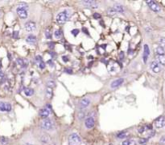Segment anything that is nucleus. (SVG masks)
Here are the masks:
<instances>
[{"mask_svg":"<svg viewBox=\"0 0 165 145\" xmlns=\"http://www.w3.org/2000/svg\"><path fill=\"white\" fill-rule=\"evenodd\" d=\"M7 143H8V139L7 138H6L4 136L0 138V144L2 145H6V144H7Z\"/></svg>","mask_w":165,"mask_h":145,"instance_id":"nucleus-25","label":"nucleus"},{"mask_svg":"<svg viewBox=\"0 0 165 145\" xmlns=\"http://www.w3.org/2000/svg\"><path fill=\"white\" fill-rule=\"evenodd\" d=\"M82 3H83V5L86 6V7H88L92 9H96L98 7L97 3L95 1H92V0H90V1H82Z\"/></svg>","mask_w":165,"mask_h":145,"instance_id":"nucleus-12","label":"nucleus"},{"mask_svg":"<svg viewBox=\"0 0 165 145\" xmlns=\"http://www.w3.org/2000/svg\"><path fill=\"white\" fill-rule=\"evenodd\" d=\"M26 42L29 44H32L34 45L35 43L37 42V37L34 36V35H28V37L26 38Z\"/></svg>","mask_w":165,"mask_h":145,"instance_id":"nucleus-18","label":"nucleus"},{"mask_svg":"<svg viewBox=\"0 0 165 145\" xmlns=\"http://www.w3.org/2000/svg\"><path fill=\"white\" fill-rule=\"evenodd\" d=\"M149 55H150V49H149L148 45L146 44V45H144V50H143V56H142L144 63H147V60H148V58H149Z\"/></svg>","mask_w":165,"mask_h":145,"instance_id":"nucleus-10","label":"nucleus"},{"mask_svg":"<svg viewBox=\"0 0 165 145\" xmlns=\"http://www.w3.org/2000/svg\"><path fill=\"white\" fill-rule=\"evenodd\" d=\"M150 66H151V70H152L153 72H155V73H159V72H160L161 67H160V64H159V62H157L156 61L151 62Z\"/></svg>","mask_w":165,"mask_h":145,"instance_id":"nucleus-9","label":"nucleus"},{"mask_svg":"<svg viewBox=\"0 0 165 145\" xmlns=\"http://www.w3.org/2000/svg\"><path fill=\"white\" fill-rule=\"evenodd\" d=\"M121 145H136V142L133 140H126L123 141Z\"/></svg>","mask_w":165,"mask_h":145,"instance_id":"nucleus-20","label":"nucleus"},{"mask_svg":"<svg viewBox=\"0 0 165 145\" xmlns=\"http://www.w3.org/2000/svg\"><path fill=\"white\" fill-rule=\"evenodd\" d=\"M18 36H19V32H17V31H15V32H14V33H13V37H14V38H18Z\"/></svg>","mask_w":165,"mask_h":145,"instance_id":"nucleus-37","label":"nucleus"},{"mask_svg":"<svg viewBox=\"0 0 165 145\" xmlns=\"http://www.w3.org/2000/svg\"><path fill=\"white\" fill-rule=\"evenodd\" d=\"M160 43L163 48H165V37H161L160 39Z\"/></svg>","mask_w":165,"mask_h":145,"instance_id":"nucleus-30","label":"nucleus"},{"mask_svg":"<svg viewBox=\"0 0 165 145\" xmlns=\"http://www.w3.org/2000/svg\"><path fill=\"white\" fill-rule=\"evenodd\" d=\"M62 60L65 62H68V58H67V56H63L62 57Z\"/></svg>","mask_w":165,"mask_h":145,"instance_id":"nucleus-40","label":"nucleus"},{"mask_svg":"<svg viewBox=\"0 0 165 145\" xmlns=\"http://www.w3.org/2000/svg\"><path fill=\"white\" fill-rule=\"evenodd\" d=\"M45 66H46V65H45L44 62H40V67H41V69H44Z\"/></svg>","mask_w":165,"mask_h":145,"instance_id":"nucleus-38","label":"nucleus"},{"mask_svg":"<svg viewBox=\"0 0 165 145\" xmlns=\"http://www.w3.org/2000/svg\"><path fill=\"white\" fill-rule=\"evenodd\" d=\"M46 94H47V97H48V98H51L53 95V89H50V88H48L46 91Z\"/></svg>","mask_w":165,"mask_h":145,"instance_id":"nucleus-27","label":"nucleus"},{"mask_svg":"<svg viewBox=\"0 0 165 145\" xmlns=\"http://www.w3.org/2000/svg\"><path fill=\"white\" fill-rule=\"evenodd\" d=\"M11 105L10 103L0 101V111L2 112H9L11 110Z\"/></svg>","mask_w":165,"mask_h":145,"instance_id":"nucleus-6","label":"nucleus"},{"mask_svg":"<svg viewBox=\"0 0 165 145\" xmlns=\"http://www.w3.org/2000/svg\"><path fill=\"white\" fill-rule=\"evenodd\" d=\"M69 17H70V13H69L68 10H66V11H62V12L58 13V14L57 15L56 21L58 23L62 24V23H66V21L68 20Z\"/></svg>","mask_w":165,"mask_h":145,"instance_id":"nucleus-2","label":"nucleus"},{"mask_svg":"<svg viewBox=\"0 0 165 145\" xmlns=\"http://www.w3.org/2000/svg\"><path fill=\"white\" fill-rule=\"evenodd\" d=\"M45 34H46V37L47 39H50L52 37V33H51V29L50 28H46V32H45Z\"/></svg>","mask_w":165,"mask_h":145,"instance_id":"nucleus-24","label":"nucleus"},{"mask_svg":"<svg viewBox=\"0 0 165 145\" xmlns=\"http://www.w3.org/2000/svg\"><path fill=\"white\" fill-rule=\"evenodd\" d=\"M1 15H2V12H1V11H0V17H1Z\"/></svg>","mask_w":165,"mask_h":145,"instance_id":"nucleus-45","label":"nucleus"},{"mask_svg":"<svg viewBox=\"0 0 165 145\" xmlns=\"http://www.w3.org/2000/svg\"><path fill=\"white\" fill-rule=\"evenodd\" d=\"M69 145H80L81 144V139L79 136L76 133H72L68 138Z\"/></svg>","mask_w":165,"mask_h":145,"instance_id":"nucleus-3","label":"nucleus"},{"mask_svg":"<svg viewBox=\"0 0 165 145\" xmlns=\"http://www.w3.org/2000/svg\"><path fill=\"white\" fill-rule=\"evenodd\" d=\"M157 60L160 64L165 66V55H158L157 56Z\"/></svg>","mask_w":165,"mask_h":145,"instance_id":"nucleus-21","label":"nucleus"},{"mask_svg":"<svg viewBox=\"0 0 165 145\" xmlns=\"http://www.w3.org/2000/svg\"><path fill=\"white\" fill-rule=\"evenodd\" d=\"M24 28L28 32H34V31L36 30L37 27H36V24H35L34 22L28 21V22H27L26 23H25Z\"/></svg>","mask_w":165,"mask_h":145,"instance_id":"nucleus-8","label":"nucleus"},{"mask_svg":"<svg viewBox=\"0 0 165 145\" xmlns=\"http://www.w3.org/2000/svg\"><path fill=\"white\" fill-rule=\"evenodd\" d=\"M156 53L158 55H164V49L162 46H158L156 48Z\"/></svg>","mask_w":165,"mask_h":145,"instance_id":"nucleus-22","label":"nucleus"},{"mask_svg":"<svg viewBox=\"0 0 165 145\" xmlns=\"http://www.w3.org/2000/svg\"><path fill=\"white\" fill-rule=\"evenodd\" d=\"M78 33H79V30H78V29H74V30L71 31V33L74 35V36H76V35H78Z\"/></svg>","mask_w":165,"mask_h":145,"instance_id":"nucleus-35","label":"nucleus"},{"mask_svg":"<svg viewBox=\"0 0 165 145\" xmlns=\"http://www.w3.org/2000/svg\"><path fill=\"white\" fill-rule=\"evenodd\" d=\"M54 42H51V44H50V43L49 44V47H50V49H53V48H54Z\"/></svg>","mask_w":165,"mask_h":145,"instance_id":"nucleus-41","label":"nucleus"},{"mask_svg":"<svg viewBox=\"0 0 165 145\" xmlns=\"http://www.w3.org/2000/svg\"><path fill=\"white\" fill-rule=\"evenodd\" d=\"M139 144H145V143H147V139H145V138H142V139H140L139 140Z\"/></svg>","mask_w":165,"mask_h":145,"instance_id":"nucleus-33","label":"nucleus"},{"mask_svg":"<svg viewBox=\"0 0 165 145\" xmlns=\"http://www.w3.org/2000/svg\"><path fill=\"white\" fill-rule=\"evenodd\" d=\"M83 32H84V33H87V34H89V33H88L87 32V29H86V28H83Z\"/></svg>","mask_w":165,"mask_h":145,"instance_id":"nucleus-43","label":"nucleus"},{"mask_svg":"<svg viewBox=\"0 0 165 145\" xmlns=\"http://www.w3.org/2000/svg\"><path fill=\"white\" fill-rule=\"evenodd\" d=\"M62 30H60V29H58V30H56L54 32V37L56 39H59L62 37Z\"/></svg>","mask_w":165,"mask_h":145,"instance_id":"nucleus-23","label":"nucleus"},{"mask_svg":"<svg viewBox=\"0 0 165 145\" xmlns=\"http://www.w3.org/2000/svg\"><path fill=\"white\" fill-rule=\"evenodd\" d=\"M66 72H68V73H72V70H66Z\"/></svg>","mask_w":165,"mask_h":145,"instance_id":"nucleus-42","label":"nucleus"},{"mask_svg":"<svg viewBox=\"0 0 165 145\" xmlns=\"http://www.w3.org/2000/svg\"><path fill=\"white\" fill-rule=\"evenodd\" d=\"M40 142L43 145H47L50 143V137L47 135H42L40 138Z\"/></svg>","mask_w":165,"mask_h":145,"instance_id":"nucleus-15","label":"nucleus"},{"mask_svg":"<svg viewBox=\"0 0 165 145\" xmlns=\"http://www.w3.org/2000/svg\"><path fill=\"white\" fill-rule=\"evenodd\" d=\"M113 8L114 9V11L116 12H119V13L125 12V8L123 7V6H121V4H118V3H117V4H115L113 6Z\"/></svg>","mask_w":165,"mask_h":145,"instance_id":"nucleus-16","label":"nucleus"},{"mask_svg":"<svg viewBox=\"0 0 165 145\" xmlns=\"http://www.w3.org/2000/svg\"><path fill=\"white\" fill-rule=\"evenodd\" d=\"M95 125V119L92 117H88L85 120V126L87 129H91Z\"/></svg>","mask_w":165,"mask_h":145,"instance_id":"nucleus-11","label":"nucleus"},{"mask_svg":"<svg viewBox=\"0 0 165 145\" xmlns=\"http://www.w3.org/2000/svg\"><path fill=\"white\" fill-rule=\"evenodd\" d=\"M3 73L0 71V77H3Z\"/></svg>","mask_w":165,"mask_h":145,"instance_id":"nucleus-44","label":"nucleus"},{"mask_svg":"<svg viewBox=\"0 0 165 145\" xmlns=\"http://www.w3.org/2000/svg\"><path fill=\"white\" fill-rule=\"evenodd\" d=\"M39 115H40V117H43V118H46V117H47L50 115V111L47 109H42L39 112Z\"/></svg>","mask_w":165,"mask_h":145,"instance_id":"nucleus-17","label":"nucleus"},{"mask_svg":"<svg viewBox=\"0 0 165 145\" xmlns=\"http://www.w3.org/2000/svg\"><path fill=\"white\" fill-rule=\"evenodd\" d=\"M84 117H85V113L84 112H80L78 113V118L79 119H82Z\"/></svg>","mask_w":165,"mask_h":145,"instance_id":"nucleus-34","label":"nucleus"},{"mask_svg":"<svg viewBox=\"0 0 165 145\" xmlns=\"http://www.w3.org/2000/svg\"><path fill=\"white\" fill-rule=\"evenodd\" d=\"M28 7L26 3H21L19 4L18 7L16 9V12L21 19L28 18Z\"/></svg>","mask_w":165,"mask_h":145,"instance_id":"nucleus-1","label":"nucleus"},{"mask_svg":"<svg viewBox=\"0 0 165 145\" xmlns=\"http://www.w3.org/2000/svg\"><path fill=\"white\" fill-rule=\"evenodd\" d=\"M90 103H91V101H90V99L88 98H83L82 99L81 101H79V104H78V105H79V108L80 109H85L86 107H87L88 105H90Z\"/></svg>","mask_w":165,"mask_h":145,"instance_id":"nucleus-13","label":"nucleus"},{"mask_svg":"<svg viewBox=\"0 0 165 145\" xmlns=\"http://www.w3.org/2000/svg\"><path fill=\"white\" fill-rule=\"evenodd\" d=\"M24 94L27 96V97H31V96L33 95V93H34V91H33L32 89H30V88H26V89H24Z\"/></svg>","mask_w":165,"mask_h":145,"instance_id":"nucleus-19","label":"nucleus"},{"mask_svg":"<svg viewBox=\"0 0 165 145\" xmlns=\"http://www.w3.org/2000/svg\"><path fill=\"white\" fill-rule=\"evenodd\" d=\"M119 58H120V59H121V60L123 59V58H124V52H121V53H120Z\"/></svg>","mask_w":165,"mask_h":145,"instance_id":"nucleus-39","label":"nucleus"},{"mask_svg":"<svg viewBox=\"0 0 165 145\" xmlns=\"http://www.w3.org/2000/svg\"><path fill=\"white\" fill-rule=\"evenodd\" d=\"M41 127L45 131H51L54 127V124L50 119H44L41 122Z\"/></svg>","mask_w":165,"mask_h":145,"instance_id":"nucleus-4","label":"nucleus"},{"mask_svg":"<svg viewBox=\"0 0 165 145\" xmlns=\"http://www.w3.org/2000/svg\"><path fill=\"white\" fill-rule=\"evenodd\" d=\"M47 86H48V88L53 89V88H54L55 86H56V84H55V82L53 81V80H49V81L47 82Z\"/></svg>","mask_w":165,"mask_h":145,"instance_id":"nucleus-26","label":"nucleus"},{"mask_svg":"<svg viewBox=\"0 0 165 145\" xmlns=\"http://www.w3.org/2000/svg\"><path fill=\"white\" fill-rule=\"evenodd\" d=\"M93 17H94V19H100L101 17V15L99 14V13H95V14L93 15Z\"/></svg>","mask_w":165,"mask_h":145,"instance_id":"nucleus-36","label":"nucleus"},{"mask_svg":"<svg viewBox=\"0 0 165 145\" xmlns=\"http://www.w3.org/2000/svg\"><path fill=\"white\" fill-rule=\"evenodd\" d=\"M160 143L162 145H165V136L161 137L160 140Z\"/></svg>","mask_w":165,"mask_h":145,"instance_id":"nucleus-32","label":"nucleus"},{"mask_svg":"<svg viewBox=\"0 0 165 145\" xmlns=\"http://www.w3.org/2000/svg\"><path fill=\"white\" fill-rule=\"evenodd\" d=\"M155 126L158 129L163 128L165 126V117L160 116V117H158L155 122Z\"/></svg>","mask_w":165,"mask_h":145,"instance_id":"nucleus-7","label":"nucleus"},{"mask_svg":"<svg viewBox=\"0 0 165 145\" xmlns=\"http://www.w3.org/2000/svg\"><path fill=\"white\" fill-rule=\"evenodd\" d=\"M147 4L148 5L149 7H150L153 11H155V12H160L161 11L160 7L157 4L156 2L151 1V0H148V1H147Z\"/></svg>","mask_w":165,"mask_h":145,"instance_id":"nucleus-5","label":"nucleus"},{"mask_svg":"<svg viewBox=\"0 0 165 145\" xmlns=\"http://www.w3.org/2000/svg\"><path fill=\"white\" fill-rule=\"evenodd\" d=\"M129 136V134L128 133H126V132H121V133H119L118 135H117V137L120 139H124V138H125V137H127Z\"/></svg>","mask_w":165,"mask_h":145,"instance_id":"nucleus-28","label":"nucleus"},{"mask_svg":"<svg viewBox=\"0 0 165 145\" xmlns=\"http://www.w3.org/2000/svg\"><path fill=\"white\" fill-rule=\"evenodd\" d=\"M116 11H114V9L113 8H109V10H108V14H109L110 16H113V15H116Z\"/></svg>","mask_w":165,"mask_h":145,"instance_id":"nucleus-29","label":"nucleus"},{"mask_svg":"<svg viewBox=\"0 0 165 145\" xmlns=\"http://www.w3.org/2000/svg\"><path fill=\"white\" fill-rule=\"evenodd\" d=\"M17 62H18L19 65H20L21 66H24V62H23V59H20V58H19V59H17Z\"/></svg>","mask_w":165,"mask_h":145,"instance_id":"nucleus-31","label":"nucleus"},{"mask_svg":"<svg viewBox=\"0 0 165 145\" xmlns=\"http://www.w3.org/2000/svg\"><path fill=\"white\" fill-rule=\"evenodd\" d=\"M123 82H124V80L122 78H120V79H117V80H113L111 83V88L112 89H117V88H118L119 86H121V84H123Z\"/></svg>","mask_w":165,"mask_h":145,"instance_id":"nucleus-14","label":"nucleus"}]
</instances>
